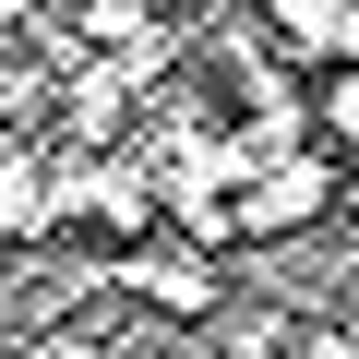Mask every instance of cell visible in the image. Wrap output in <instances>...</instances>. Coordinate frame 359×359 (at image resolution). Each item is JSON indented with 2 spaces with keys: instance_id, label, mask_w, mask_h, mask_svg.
I'll return each mask as SVG.
<instances>
[{
  "instance_id": "7a4b0ae2",
  "label": "cell",
  "mask_w": 359,
  "mask_h": 359,
  "mask_svg": "<svg viewBox=\"0 0 359 359\" xmlns=\"http://www.w3.org/2000/svg\"><path fill=\"white\" fill-rule=\"evenodd\" d=\"M323 132H335V144H359V60L323 84Z\"/></svg>"
},
{
  "instance_id": "6da1fadb",
  "label": "cell",
  "mask_w": 359,
  "mask_h": 359,
  "mask_svg": "<svg viewBox=\"0 0 359 359\" xmlns=\"http://www.w3.org/2000/svg\"><path fill=\"white\" fill-rule=\"evenodd\" d=\"M323 192H335V168H323L311 144H299V156H276L252 192H240V240H287L299 216H323Z\"/></svg>"
},
{
  "instance_id": "3957f363",
  "label": "cell",
  "mask_w": 359,
  "mask_h": 359,
  "mask_svg": "<svg viewBox=\"0 0 359 359\" xmlns=\"http://www.w3.org/2000/svg\"><path fill=\"white\" fill-rule=\"evenodd\" d=\"M287 359H359V335H347V323H311V335H299Z\"/></svg>"
}]
</instances>
